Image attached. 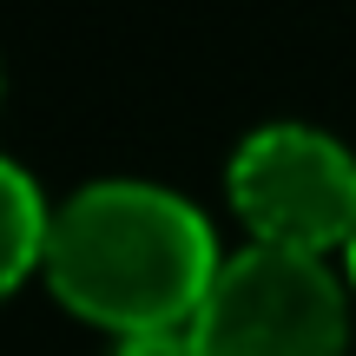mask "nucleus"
I'll return each mask as SVG.
<instances>
[{
  "mask_svg": "<svg viewBox=\"0 0 356 356\" xmlns=\"http://www.w3.org/2000/svg\"><path fill=\"white\" fill-rule=\"evenodd\" d=\"M47 231H53V204L40 198L33 172L0 152V297H7L26 270L47 264Z\"/></svg>",
  "mask_w": 356,
  "mask_h": 356,
  "instance_id": "4",
  "label": "nucleus"
},
{
  "mask_svg": "<svg viewBox=\"0 0 356 356\" xmlns=\"http://www.w3.org/2000/svg\"><path fill=\"white\" fill-rule=\"evenodd\" d=\"M113 356H198L191 350V323L185 330H145V337H119Z\"/></svg>",
  "mask_w": 356,
  "mask_h": 356,
  "instance_id": "5",
  "label": "nucleus"
},
{
  "mask_svg": "<svg viewBox=\"0 0 356 356\" xmlns=\"http://www.w3.org/2000/svg\"><path fill=\"white\" fill-rule=\"evenodd\" d=\"M225 191L251 225V244L323 257L330 244L350 251L356 238V152L317 126H257L231 152Z\"/></svg>",
  "mask_w": 356,
  "mask_h": 356,
  "instance_id": "3",
  "label": "nucleus"
},
{
  "mask_svg": "<svg viewBox=\"0 0 356 356\" xmlns=\"http://www.w3.org/2000/svg\"><path fill=\"white\" fill-rule=\"evenodd\" d=\"M0 86H7V73H0Z\"/></svg>",
  "mask_w": 356,
  "mask_h": 356,
  "instance_id": "7",
  "label": "nucleus"
},
{
  "mask_svg": "<svg viewBox=\"0 0 356 356\" xmlns=\"http://www.w3.org/2000/svg\"><path fill=\"white\" fill-rule=\"evenodd\" d=\"M218 238L204 211L152 178H92L53 204L47 284L66 310L113 337L185 330L218 277Z\"/></svg>",
  "mask_w": 356,
  "mask_h": 356,
  "instance_id": "1",
  "label": "nucleus"
},
{
  "mask_svg": "<svg viewBox=\"0 0 356 356\" xmlns=\"http://www.w3.org/2000/svg\"><path fill=\"white\" fill-rule=\"evenodd\" d=\"M350 343V297L337 270L310 251L244 244L218 264L191 350L198 356H343Z\"/></svg>",
  "mask_w": 356,
  "mask_h": 356,
  "instance_id": "2",
  "label": "nucleus"
},
{
  "mask_svg": "<svg viewBox=\"0 0 356 356\" xmlns=\"http://www.w3.org/2000/svg\"><path fill=\"white\" fill-rule=\"evenodd\" d=\"M350 277H356V238H350Z\"/></svg>",
  "mask_w": 356,
  "mask_h": 356,
  "instance_id": "6",
  "label": "nucleus"
}]
</instances>
